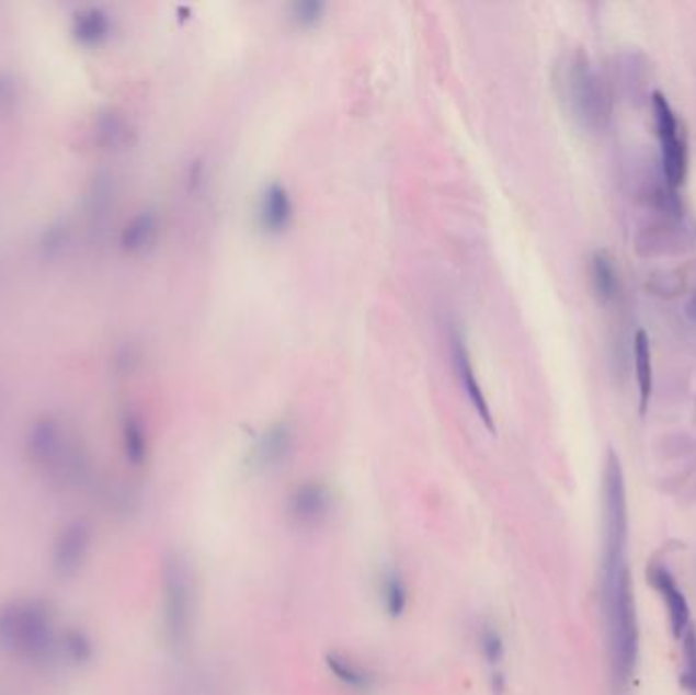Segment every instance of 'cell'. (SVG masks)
Listing matches in <instances>:
<instances>
[{"mask_svg":"<svg viewBox=\"0 0 696 695\" xmlns=\"http://www.w3.org/2000/svg\"><path fill=\"white\" fill-rule=\"evenodd\" d=\"M603 555H601V612L607 638L613 695H629L640 665V623L634 581L627 563L629 508L626 474L615 451L603 469Z\"/></svg>","mask_w":696,"mask_h":695,"instance_id":"6da1fadb","label":"cell"},{"mask_svg":"<svg viewBox=\"0 0 696 695\" xmlns=\"http://www.w3.org/2000/svg\"><path fill=\"white\" fill-rule=\"evenodd\" d=\"M0 651L33 663H54L59 637L52 604L42 597H19L0 608Z\"/></svg>","mask_w":696,"mask_h":695,"instance_id":"7a4b0ae2","label":"cell"},{"mask_svg":"<svg viewBox=\"0 0 696 695\" xmlns=\"http://www.w3.org/2000/svg\"><path fill=\"white\" fill-rule=\"evenodd\" d=\"M558 92L570 116L583 129L598 130L609 118V96L595 66L584 52H572L558 66Z\"/></svg>","mask_w":696,"mask_h":695,"instance_id":"3957f363","label":"cell"},{"mask_svg":"<svg viewBox=\"0 0 696 695\" xmlns=\"http://www.w3.org/2000/svg\"><path fill=\"white\" fill-rule=\"evenodd\" d=\"M27 451L33 464L59 481H76L84 469L80 449L66 438L61 426L49 419L35 422L28 431Z\"/></svg>","mask_w":696,"mask_h":695,"instance_id":"277c9868","label":"cell"},{"mask_svg":"<svg viewBox=\"0 0 696 695\" xmlns=\"http://www.w3.org/2000/svg\"><path fill=\"white\" fill-rule=\"evenodd\" d=\"M194 614L192 578L180 557H170L163 571V626L166 637L173 649H182L187 642Z\"/></svg>","mask_w":696,"mask_h":695,"instance_id":"5b68a950","label":"cell"},{"mask_svg":"<svg viewBox=\"0 0 696 695\" xmlns=\"http://www.w3.org/2000/svg\"><path fill=\"white\" fill-rule=\"evenodd\" d=\"M652 106H654L655 130L660 139L662 172L670 189H678L686 178V147L678 133V121L666 96L658 90L652 96Z\"/></svg>","mask_w":696,"mask_h":695,"instance_id":"8992f818","label":"cell"},{"mask_svg":"<svg viewBox=\"0 0 696 695\" xmlns=\"http://www.w3.org/2000/svg\"><path fill=\"white\" fill-rule=\"evenodd\" d=\"M90 543H92V533L85 522L73 521L68 526H64L52 550V567L57 578L68 580L82 569L90 552Z\"/></svg>","mask_w":696,"mask_h":695,"instance_id":"52a82bcc","label":"cell"},{"mask_svg":"<svg viewBox=\"0 0 696 695\" xmlns=\"http://www.w3.org/2000/svg\"><path fill=\"white\" fill-rule=\"evenodd\" d=\"M287 512L292 521L304 528L320 526L332 512V492L324 481H304L294 488L287 500Z\"/></svg>","mask_w":696,"mask_h":695,"instance_id":"ba28073f","label":"cell"},{"mask_svg":"<svg viewBox=\"0 0 696 695\" xmlns=\"http://www.w3.org/2000/svg\"><path fill=\"white\" fill-rule=\"evenodd\" d=\"M450 349H453V362H455L456 376L460 379V386H463V390L467 394L470 405L475 408V412L479 414V419L483 421L484 426H487L489 431H495L493 412H491V408H489L483 386H481L479 376H477V369H475V363H472V357H470L467 341H465V337L458 333L456 329L450 333Z\"/></svg>","mask_w":696,"mask_h":695,"instance_id":"9c48e42d","label":"cell"},{"mask_svg":"<svg viewBox=\"0 0 696 695\" xmlns=\"http://www.w3.org/2000/svg\"><path fill=\"white\" fill-rule=\"evenodd\" d=\"M648 581L654 585L655 592L669 609L672 635L681 640L684 633L691 628V606L683 590L678 588V581L672 576L669 567L658 561L648 567Z\"/></svg>","mask_w":696,"mask_h":695,"instance_id":"30bf717a","label":"cell"},{"mask_svg":"<svg viewBox=\"0 0 696 695\" xmlns=\"http://www.w3.org/2000/svg\"><path fill=\"white\" fill-rule=\"evenodd\" d=\"M294 217V201L282 182L271 180L256 198V223L265 232H282Z\"/></svg>","mask_w":696,"mask_h":695,"instance_id":"8fae6325","label":"cell"},{"mask_svg":"<svg viewBox=\"0 0 696 695\" xmlns=\"http://www.w3.org/2000/svg\"><path fill=\"white\" fill-rule=\"evenodd\" d=\"M294 447V431L289 422L279 421L271 424L270 429L263 431V435L256 438L253 451H251V462L259 469H271L277 467L287 459Z\"/></svg>","mask_w":696,"mask_h":695,"instance_id":"7c38bea8","label":"cell"},{"mask_svg":"<svg viewBox=\"0 0 696 695\" xmlns=\"http://www.w3.org/2000/svg\"><path fill=\"white\" fill-rule=\"evenodd\" d=\"M330 675L341 683L342 687L355 692V694H373L377 690V675L370 671L369 666L363 665L361 661L353 659L351 654L344 652H328L324 657Z\"/></svg>","mask_w":696,"mask_h":695,"instance_id":"4fadbf2b","label":"cell"},{"mask_svg":"<svg viewBox=\"0 0 696 695\" xmlns=\"http://www.w3.org/2000/svg\"><path fill=\"white\" fill-rule=\"evenodd\" d=\"M379 597H381L385 614L391 620H398L408 612L410 590H408V581L399 571V567H385L384 573L379 578Z\"/></svg>","mask_w":696,"mask_h":695,"instance_id":"5bb4252c","label":"cell"},{"mask_svg":"<svg viewBox=\"0 0 696 695\" xmlns=\"http://www.w3.org/2000/svg\"><path fill=\"white\" fill-rule=\"evenodd\" d=\"M634 357H636V377H638V388H640V412L646 414L652 390H654V367H652V348H650V337L640 329L634 339Z\"/></svg>","mask_w":696,"mask_h":695,"instance_id":"9a60e30c","label":"cell"},{"mask_svg":"<svg viewBox=\"0 0 696 695\" xmlns=\"http://www.w3.org/2000/svg\"><path fill=\"white\" fill-rule=\"evenodd\" d=\"M591 261H593L591 263V274H593L595 292H597V296L603 303H609L619 292V277H617L613 258L609 255V251L598 249V251L593 253V260Z\"/></svg>","mask_w":696,"mask_h":695,"instance_id":"2e32d148","label":"cell"},{"mask_svg":"<svg viewBox=\"0 0 696 695\" xmlns=\"http://www.w3.org/2000/svg\"><path fill=\"white\" fill-rule=\"evenodd\" d=\"M477 642H479V651H481L484 663L491 666V671H501V665L507 657V647H505V638L501 635L498 626L493 623L481 624L479 633H477Z\"/></svg>","mask_w":696,"mask_h":695,"instance_id":"e0dca14e","label":"cell"},{"mask_svg":"<svg viewBox=\"0 0 696 695\" xmlns=\"http://www.w3.org/2000/svg\"><path fill=\"white\" fill-rule=\"evenodd\" d=\"M94 654L90 638L82 630H68L64 637H59V659L70 665H84Z\"/></svg>","mask_w":696,"mask_h":695,"instance_id":"ac0fdd59","label":"cell"},{"mask_svg":"<svg viewBox=\"0 0 696 695\" xmlns=\"http://www.w3.org/2000/svg\"><path fill=\"white\" fill-rule=\"evenodd\" d=\"M123 445H125V455L133 465H142L147 462L149 455V443L147 435L142 429L141 422L135 417H128L123 424Z\"/></svg>","mask_w":696,"mask_h":695,"instance_id":"d6986e66","label":"cell"},{"mask_svg":"<svg viewBox=\"0 0 696 695\" xmlns=\"http://www.w3.org/2000/svg\"><path fill=\"white\" fill-rule=\"evenodd\" d=\"M684 669L681 673V685L688 695H696V628H688L683 638Z\"/></svg>","mask_w":696,"mask_h":695,"instance_id":"ffe728a7","label":"cell"},{"mask_svg":"<svg viewBox=\"0 0 696 695\" xmlns=\"http://www.w3.org/2000/svg\"><path fill=\"white\" fill-rule=\"evenodd\" d=\"M157 223L153 215L142 213L139 217L133 218V223L128 225L125 232V243L130 249H141L151 241V237L156 235Z\"/></svg>","mask_w":696,"mask_h":695,"instance_id":"44dd1931","label":"cell"},{"mask_svg":"<svg viewBox=\"0 0 696 695\" xmlns=\"http://www.w3.org/2000/svg\"><path fill=\"white\" fill-rule=\"evenodd\" d=\"M327 11V4L322 0H296L292 7H289V13L292 19L301 25V27H310L316 25L322 15Z\"/></svg>","mask_w":696,"mask_h":695,"instance_id":"7402d4cb","label":"cell"},{"mask_svg":"<svg viewBox=\"0 0 696 695\" xmlns=\"http://www.w3.org/2000/svg\"><path fill=\"white\" fill-rule=\"evenodd\" d=\"M106 31H109V19L102 15V13H99V11H90L88 19L82 21V27H80L82 37H88L90 42L104 37Z\"/></svg>","mask_w":696,"mask_h":695,"instance_id":"603a6c76","label":"cell"},{"mask_svg":"<svg viewBox=\"0 0 696 695\" xmlns=\"http://www.w3.org/2000/svg\"><path fill=\"white\" fill-rule=\"evenodd\" d=\"M686 312H688V317H691V319L696 320V290L695 294L691 296L688 305H686Z\"/></svg>","mask_w":696,"mask_h":695,"instance_id":"cb8c5ba5","label":"cell"}]
</instances>
